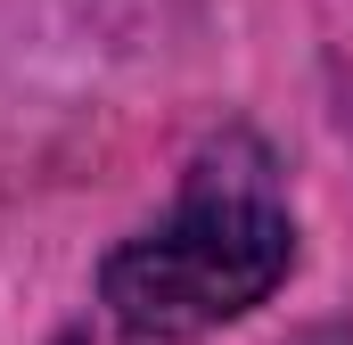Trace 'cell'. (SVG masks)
<instances>
[{
  "instance_id": "cell-1",
  "label": "cell",
  "mask_w": 353,
  "mask_h": 345,
  "mask_svg": "<svg viewBox=\"0 0 353 345\" xmlns=\"http://www.w3.org/2000/svg\"><path fill=\"white\" fill-rule=\"evenodd\" d=\"M288 271H296V206L279 157L255 132H222L189 157L173 206L123 247H107L99 304L148 345H173L247 321L288 288Z\"/></svg>"
},
{
  "instance_id": "cell-2",
  "label": "cell",
  "mask_w": 353,
  "mask_h": 345,
  "mask_svg": "<svg viewBox=\"0 0 353 345\" xmlns=\"http://www.w3.org/2000/svg\"><path fill=\"white\" fill-rule=\"evenodd\" d=\"M58 345H148V337L115 321V329H66V337H58Z\"/></svg>"
},
{
  "instance_id": "cell-3",
  "label": "cell",
  "mask_w": 353,
  "mask_h": 345,
  "mask_svg": "<svg viewBox=\"0 0 353 345\" xmlns=\"http://www.w3.org/2000/svg\"><path fill=\"white\" fill-rule=\"evenodd\" d=\"M279 345H353V329H337V321H321V329H296V337H279Z\"/></svg>"
}]
</instances>
